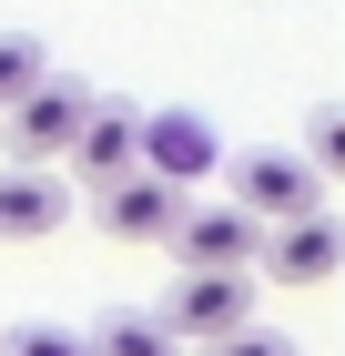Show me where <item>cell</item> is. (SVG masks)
<instances>
[{
  "instance_id": "obj_1",
  "label": "cell",
  "mask_w": 345,
  "mask_h": 356,
  "mask_svg": "<svg viewBox=\"0 0 345 356\" xmlns=\"http://www.w3.org/2000/svg\"><path fill=\"white\" fill-rule=\"evenodd\" d=\"M153 326L173 346H224L254 326V275H173V296L153 305Z\"/></svg>"
},
{
  "instance_id": "obj_2",
  "label": "cell",
  "mask_w": 345,
  "mask_h": 356,
  "mask_svg": "<svg viewBox=\"0 0 345 356\" xmlns=\"http://www.w3.org/2000/svg\"><path fill=\"white\" fill-rule=\"evenodd\" d=\"M0 122H10V163L51 173V153H71V133L92 122V92H81V82H61V72H41L21 102L0 112Z\"/></svg>"
},
{
  "instance_id": "obj_3",
  "label": "cell",
  "mask_w": 345,
  "mask_h": 356,
  "mask_svg": "<svg viewBox=\"0 0 345 356\" xmlns=\"http://www.w3.org/2000/svg\"><path fill=\"white\" fill-rule=\"evenodd\" d=\"M133 173L162 184V193L203 184V173H213V122H203V112H142V122H133Z\"/></svg>"
},
{
  "instance_id": "obj_4",
  "label": "cell",
  "mask_w": 345,
  "mask_h": 356,
  "mask_svg": "<svg viewBox=\"0 0 345 356\" xmlns=\"http://www.w3.org/2000/svg\"><path fill=\"white\" fill-rule=\"evenodd\" d=\"M254 265H264V285H325V275L345 265V224L335 214H294V224H264V245H254Z\"/></svg>"
},
{
  "instance_id": "obj_5",
  "label": "cell",
  "mask_w": 345,
  "mask_h": 356,
  "mask_svg": "<svg viewBox=\"0 0 345 356\" xmlns=\"http://www.w3.org/2000/svg\"><path fill=\"white\" fill-rule=\"evenodd\" d=\"M234 214L254 224V234H264V224H294V214H325V184L305 163H294V153H244V173H234Z\"/></svg>"
},
{
  "instance_id": "obj_6",
  "label": "cell",
  "mask_w": 345,
  "mask_h": 356,
  "mask_svg": "<svg viewBox=\"0 0 345 356\" xmlns=\"http://www.w3.org/2000/svg\"><path fill=\"white\" fill-rule=\"evenodd\" d=\"M162 245H173V265H183V275H254V245H264V234H254L234 204H213V214H183Z\"/></svg>"
},
{
  "instance_id": "obj_7",
  "label": "cell",
  "mask_w": 345,
  "mask_h": 356,
  "mask_svg": "<svg viewBox=\"0 0 345 356\" xmlns=\"http://www.w3.org/2000/svg\"><path fill=\"white\" fill-rule=\"evenodd\" d=\"M61 214H71V193H61V173L0 163V245H41V234H61Z\"/></svg>"
},
{
  "instance_id": "obj_8",
  "label": "cell",
  "mask_w": 345,
  "mask_h": 356,
  "mask_svg": "<svg viewBox=\"0 0 345 356\" xmlns=\"http://www.w3.org/2000/svg\"><path fill=\"white\" fill-rule=\"evenodd\" d=\"M92 204H102V234H122V245H162V234L183 224V193L142 184V173H122V184H102Z\"/></svg>"
},
{
  "instance_id": "obj_9",
  "label": "cell",
  "mask_w": 345,
  "mask_h": 356,
  "mask_svg": "<svg viewBox=\"0 0 345 356\" xmlns=\"http://www.w3.org/2000/svg\"><path fill=\"white\" fill-rule=\"evenodd\" d=\"M133 122H142L133 102H92V122H81V133H71V173H81V184H92V193L133 173Z\"/></svg>"
},
{
  "instance_id": "obj_10",
  "label": "cell",
  "mask_w": 345,
  "mask_h": 356,
  "mask_svg": "<svg viewBox=\"0 0 345 356\" xmlns=\"http://www.w3.org/2000/svg\"><path fill=\"white\" fill-rule=\"evenodd\" d=\"M81 346H92V356H183L153 316H133V305H122V316H102V336H81Z\"/></svg>"
},
{
  "instance_id": "obj_11",
  "label": "cell",
  "mask_w": 345,
  "mask_h": 356,
  "mask_svg": "<svg viewBox=\"0 0 345 356\" xmlns=\"http://www.w3.org/2000/svg\"><path fill=\"white\" fill-rule=\"evenodd\" d=\"M294 163L315 173V184H325V173H345V112H335V102L305 112V153H294Z\"/></svg>"
},
{
  "instance_id": "obj_12",
  "label": "cell",
  "mask_w": 345,
  "mask_h": 356,
  "mask_svg": "<svg viewBox=\"0 0 345 356\" xmlns=\"http://www.w3.org/2000/svg\"><path fill=\"white\" fill-rule=\"evenodd\" d=\"M41 72H51V61H41V41H31V31H0V112L21 102Z\"/></svg>"
},
{
  "instance_id": "obj_13",
  "label": "cell",
  "mask_w": 345,
  "mask_h": 356,
  "mask_svg": "<svg viewBox=\"0 0 345 356\" xmlns=\"http://www.w3.org/2000/svg\"><path fill=\"white\" fill-rule=\"evenodd\" d=\"M0 356H92V346H81L71 326H10V336H0Z\"/></svg>"
},
{
  "instance_id": "obj_14",
  "label": "cell",
  "mask_w": 345,
  "mask_h": 356,
  "mask_svg": "<svg viewBox=\"0 0 345 356\" xmlns=\"http://www.w3.org/2000/svg\"><path fill=\"white\" fill-rule=\"evenodd\" d=\"M203 356H294V336H274V326H244V336H224V346H203Z\"/></svg>"
}]
</instances>
